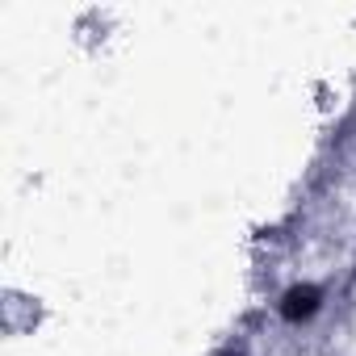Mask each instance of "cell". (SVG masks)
Segmentation results:
<instances>
[{"label":"cell","mask_w":356,"mask_h":356,"mask_svg":"<svg viewBox=\"0 0 356 356\" xmlns=\"http://www.w3.org/2000/svg\"><path fill=\"white\" fill-rule=\"evenodd\" d=\"M281 310H285V318H306V314H314V310H318V289H310V285L289 289Z\"/></svg>","instance_id":"obj_1"}]
</instances>
